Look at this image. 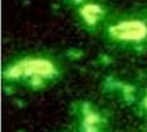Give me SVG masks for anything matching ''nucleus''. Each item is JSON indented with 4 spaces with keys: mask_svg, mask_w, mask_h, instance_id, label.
Instances as JSON below:
<instances>
[{
    "mask_svg": "<svg viewBox=\"0 0 147 132\" xmlns=\"http://www.w3.org/2000/svg\"><path fill=\"white\" fill-rule=\"evenodd\" d=\"M64 74V63L48 50H25L11 56L3 67V83L26 91H44Z\"/></svg>",
    "mask_w": 147,
    "mask_h": 132,
    "instance_id": "1",
    "label": "nucleus"
},
{
    "mask_svg": "<svg viewBox=\"0 0 147 132\" xmlns=\"http://www.w3.org/2000/svg\"><path fill=\"white\" fill-rule=\"evenodd\" d=\"M99 37L119 53L143 56L147 53V12L145 8L113 10Z\"/></svg>",
    "mask_w": 147,
    "mask_h": 132,
    "instance_id": "2",
    "label": "nucleus"
},
{
    "mask_svg": "<svg viewBox=\"0 0 147 132\" xmlns=\"http://www.w3.org/2000/svg\"><path fill=\"white\" fill-rule=\"evenodd\" d=\"M74 18L79 25L88 33L99 35L113 9L105 0H86L73 8Z\"/></svg>",
    "mask_w": 147,
    "mask_h": 132,
    "instance_id": "3",
    "label": "nucleus"
},
{
    "mask_svg": "<svg viewBox=\"0 0 147 132\" xmlns=\"http://www.w3.org/2000/svg\"><path fill=\"white\" fill-rule=\"evenodd\" d=\"M133 102L132 106L135 107L136 112L141 117L147 120V86L143 89L136 92L135 96H132Z\"/></svg>",
    "mask_w": 147,
    "mask_h": 132,
    "instance_id": "4",
    "label": "nucleus"
},
{
    "mask_svg": "<svg viewBox=\"0 0 147 132\" xmlns=\"http://www.w3.org/2000/svg\"><path fill=\"white\" fill-rule=\"evenodd\" d=\"M65 1H67V4H69L72 8H76V6L81 5L82 3H84L86 0H65Z\"/></svg>",
    "mask_w": 147,
    "mask_h": 132,
    "instance_id": "5",
    "label": "nucleus"
}]
</instances>
